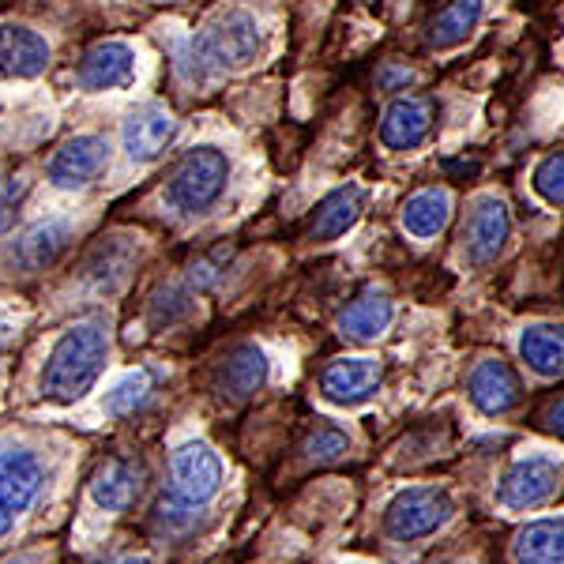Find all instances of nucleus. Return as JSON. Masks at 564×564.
<instances>
[{
  "label": "nucleus",
  "instance_id": "19",
  "mask_svg": "<svg viewBox=\"0 0 564 564\" xmlns=\"http://www.w3.org/2000/svg\"><path fill=\"white\" fill-rule=\"evenodd\" d=\"M391 321H395V305H391V297L384 294V290L369 286V290H361L347 308H343L339 332L347 335L350 343H377L380 335L391 327Z\"/></svg>",
  "mask_w": 564,
  "mask_h": 564
},
{
  "label": "nucleus",
  "instance_id": "1",
  "mask_svg": "<svg viewBox=\"0 0 564 564\" xmlns=\"http://www.w3.org/2000/svg\"><path fill=\"white\" fill-rule=\"evenodd\" d=\"M263 53V26L245 8L215 15L204 31H196L177 50V72L188 84H207L215 76H234L260 61Z\"/></svg>",
  "mask_w": 564,
  "mask_h": 564
},
{
  "label": "nucleus",
  "instance_id": "36",
  "mask_svg": "<svg viewBox=\"0 0 564 564\" xmlns=\"http://www.w3.org/2000/svg\"><path fill=\"white\" fill-rule=\"evenodd\" d=\"M0 339H4V332H0Z\"/></svg>",
  "mask_w": 564,
  "mask_h": 564
},
{
  "label": "nucleus",
  "instance_id": "17",
  "mask_svg": "<svg viewBox=\"0 0 564 564\" xmlns=\"http://www.w3.org/2000/svg\"><path fill=\"white\" fill-rule=\"evenodd\" d=\"M361 204H366L361 185L332 188V193H327L321 204L313 207V215H308L305 238L324 245V241H335V238H343V234H350L354 226H358V218H361Z\"/></svg>",
  "mask_w": 564,
  "mask_h": 564
},
{
  "label": "nucleus",
  "instance_id": "18",
  "mask_svg": "<svg viewBox=\"0 0 564 564\" xmlns=\"http://www.w3.org/2000/svg\"><path fill=\"white\" fill-rule=\"evenodd\" d=\"M42 481H45V470L34 452L0 444V500H4L8 508H15V512L31 508Z\"/></svg>",
  "mask_w": 564,
  "mask_h": 564
},
{
  "label": "nucleus",
  "instance_id": "23",
  "mask_svg": "<svg viewBox=\"0 0 564 564\" xmlns=\"http://www.w3.org/2000/svg\"><path fill=\"white\" fill-rule=\"evenodd\" d=\"M399 218H403V230L411 234V238L417 241H430L436 238V234L448 226L452 218V193L448 188H417L414 196H406L403 212H399Z\"/></svg>",
  "mask_w": 564,
  "mask_h": 564
},
{
  "label": "nucleus",
  "instance_id": "2",
  "mask_svg": "<svg viewBox=\"0 0 564 564\" xmlns=\"http://www.w3.org/2000/svg\"><path fill=\"white\" fill-rule=\"evenodd\" d=\"M109 358V335L102 324H76L53 343L42 369V395L50 403H76L84 399L95 380L102 377Z\"/></svg>",
  "mask_w": 564,
  "mask_h": 564
},
{
  "label": "nucleus",
  "instance_id": "22",
  "mask_svg": "<svg viewBox=\"0 0 564 564\" xmlns=\"http://www.w3.org/2000/svg\"><path fill=\"white\" fill-rule=\"evenodd\" d=\"M516 564H564V516L531 520L512 542Z\"/></svg>",
  "mask_w": 564,
  "mask_h": 564
},
{
  "label": "nucleus",
  "instance_id": "34",
  "mask_svg": "<svg viewBox=\"0 0 564 564\" xmlns=\"http://www.w3.org/2000/svg\"><path fill=\"white\" fill-rule=\"evenodd\" d=\"M15 516H20V512H15V508H8L4 500H0V534H8V527H12Z\"/></svg>",
  "mask_w": 564,
  "mask_h": 564
},
{
  "label": "nucleus",
  "instance_id": "21",
  "mask_svg": "<svg viewBox=\"0 0 564 564\" xmlns=\"http://www.w3.org/2000/svg\"><path fill=\"white\" fill-rule=\"evenodd\" d=\"M520 358L542 380L564 377V324H527L520 332Z\"/></svg>",
  "mask_w": 564,
  "mask_h": 564
},
{
  "label": "nucleus",
  "instance_id": "14",
  "mask_svg": "<svg viewBox=\"0 0 564 564\" xmlns=\"http://www.w3.org/2000/svg\"><path fill=\"white\" fill-rule=\"evenodd\" d=\"M135 79V50L129 42H98L84 53L76 68V84L84 90H117Z\"/></svg>",
  "mask_w": 564,
  "mask_h": 564
},
{
  "label": "nucleus",
  "instance_id": "12",
  "mask_svg": "<svg viewBox=\"0 0 564 564\" xmlns=\"http://www.w3.org/2000/svg\"><path fill=\"white\" fill-rule=\"evenodd\" d=\"M174 486L193 505H207L223 489V459L212 444L188 441L174 452Z\"/></svg>",
  "mask_w": 564,
  "mask_h": 564
},
{
  "label": "nucleus",
  "instance_id": "10",
  "mask_svg": "<svg viewBox=\"0 0 564 564\" xmlns=\"http://www.w3.org/2000/svg\"><path fill=\"white\" fill-rule=\"evenodd\" d=\"M174 140H177V121H174V113L159 102L135 106L121 124V143H124V151H129L132 162L162 159Z\"/></svg>",
  "mask_w": 564,
  "mask_h": 564
},
{
  "label": "nucleus",
  "instance_id": "7",
  "mask_svg": "<svg viewBox=\"0 0 564 564\" xmlns=\"http://www.w3.org/2000/svg\"><path fill=\"white\" fill-rule=\"evenodd\" d=\"M441 106L430 95H399L380 113V143L388 151H417L436 129Z\"/></svg>",
  "mask_w": 564,
  "mask_h": 564
},
{
  "label": "nucleus",
  "instance_id": "33",
  "mask_svg": "<svg viewBox=\"0 0 564 564\" xmlns=\"http://www.w3.org/2000/svg\"><path fill=\"white\" fill-rule=\"evenodd\" d=\"M539 425H542L545 433L557 436V441H564V395L545 403V411L539 414Z\"/></svg>",
  "mask_w": 564,
  "mask_h": 564
},
{
  "label": "nucleus",
  "instance_id": "31",
  "mask_svg": "<svg viewBox=\"0 0 564 564\" xmlns=\"http://www.w3.org/2000/svg\"><path fill=\"white\" fill-rule=\"evenodd\" d=\"M23 196H26V181L0 177V234L15 226V215H20V207H23Z\"/></svg>",
  "mask_w": 564,
  "mask_h": 564
},
{
  "label": "nucleus",
  "instance_id": "13",
  "mask_svg": "<svg viewBox=\"0 0 564 564\" xmlns=\"http://www.w3.org/2000/svg\"><path fill=\"white\" fill-rule=\"evenodd\" d=\"M268 377H271V361H268V354H263V347L241 343V347H234L223 358V366H218L215 391L226 403H245V399H252L268 384Z\"/></svg>",
  "mask_w": 564,
  "mask_h": 564
},
{
  "label": "nucleus",
  "instance_id": "5",
  "mask_svg": "<svg viewBox=\"0 0 564 564\" xmlns=\"http://www.w3.org/2000/svg\"><path fill=\"white\" fill-rule=\"evenodd\" d=\"M564 459L545 456V452H527L508 463V470L497 481V500L508 512H531L545 505L561 489Z\"/></svg>",
  "mask_w": 564,
  "mask_h": 564
},
{
  "label": "nucleus",
  "instance_id": "9",
  "mask_svg": "<svg viewBox=\"0 0 564 564\" xmlns=\"http://www.w3.org/2000/svg\"><path fill=\"white\" fill-rule=\"evenodd\" d=\"M109 166V140L98 132H79L72 140L61 143L53 151L50 166H45V177L53 181L57 188H84L90 185L102 170Z\"/></svg>",
  "mask_w": 564,
  "mask_h": 564
},
{
  "label": "nucleus",
  "instance_id": "8",
  "mask_svg": "<svg viewBox=\"0 0 564 564\" xmlns=\"http://www.w3.org/2000/svg\"><path fill=\"white\" fill-rule=\"evenodd\" d=\"M380 384H384V361L380 358H339L321 372V395L332 406L354 411L366 406L369 399H377Z\"/></svg>",
  "mask_w": 564,
  "mask_h": 564
},
{
  "label": "nucleus",
  "instance_id": "16",
  "mask_svg": "<svg viewBox=\"0 0 564 564\" xmlns=\"http://www.w3.org/2000/svg\"><path fill=\"white\" fill-rule=\"evenodd\" d=\"M53 61L50 42L31 26L0 23V76L8 79H39Z\"/></svg>",
  "mask_w": 564,
  "mask_h": 564
},
{
  "label": "nucleus",
  "instance_id": "32",
  "mask_svg": "<svg viewBox=\"0 0 564 564\" xmlns=\"http://www.w3.org/2000/svg\"><path fill=\"white\" fill-rule=\"evenodd\" d=\"M377 84H380V90H403L414 84V72L403 65H384L377 72Z\"/></svg>",
  "mask_w": 564,
  "mask_h": 564
},
{
  "label": "nucleus",
  "instance_id": "6",
  "mask_svg": "<svg viewBox=\"0 0 564 564\" xmlns=\"http://www.w3.org/2000/svg\"><path fill=\"white\" fill-rule=\"evenodd\" d=\"M508 241H512V212L500 196H478L470 207L467 223H463V260L470 268H489L505 257Z\"/></svg>",
  "mask_w": 564,
  "mask_h": 564
},
{
  "label": "nucleus",
  "instance_id": "20",
  "mask_svg": "<svg viewBox=\"0 0 564 564\" xmlns=\"http://www.w3.org/2000/svg\"><path fill=\"white\" fill-rule=\"evenodd\" d=\"M68 241H72L68 218H45V223L31 226V230L23 234L12 257L23 271H45L50 263H57L61 252L68 249Z\"/></svg>",
  "mask_w": 564,
  "mask_h": 564
},
{
  "label": "nucleus",
  "instance_id": "11",
  "mask_svg": "<svg viewBox=\"0 0 564 564\" xmlns=\"http://www.w3.org/2000/svg\"><path fill=\"white\" fill-rule=\"evenodd\" d=\"M467 395L475 403V411H481L486 417H505L520 406L523 399V384L520 372L508 366L505 358H486L478 361L475 372L467 377Z\"/></svg>",
  "mask_w": 564,
  "mask_h": 564
},
{
  "label": "nucleus",
  "instance_id": "30",
  "mask_svg": "<svg viewBox=\"0 0 564 564\" xmlns=\"http://www.w3.org/2000/svg\"><path fill=\"white\" fill-rule=\"evenodd\" d=\"M350 452V436L339 425H316L313 433L305 436V456L316 463H335Z\"/></svg>",
  "mask_w": 564,
  "mask_h": 564
},
{
  "label": "nucleus",
  "instance_id": "35",
  "mask_svg": "<svg viewBox=\"0 0 564 564\" xmlns=\"http://www.w3.org/2000/svg\"><path fill=\"white\" fill-rule=\"evenodd\" d=\"M109 564H151L148 557H135V553H129V557H117V561H109Z\"/></svg>",
  "mask_w": 564,
  "mask_h": 564
},
{
  "label": "nucleus",
  "instance_id": "27",
  "mask_svg": "<svg viewBox=\"0 0 564 564\" xmlns=\"http://www.w3.org/2000/svg\"><path fill=\"white\" fill-rule=\"evenodd\" d=\"M154 523L166 534H188L199 523V505H193V500L181 497L174 489V494L159 497V505H154Z\"/></svg>",
  "mask_w": 564,
  "mask_h": 564
},
{
  "label": "nucleus",
  "instance_id": "26",
  "mask_svg": "<svg viewBox=\"0 0 564 564\" xmlns=\"http://www.w3.org/2000/svg\"><path fill=\"white\" fill-rule=\"evenodd\" d=\"M151 391H154V377H151V372L148 369H132V372H124V377L106 391V403L102 406L113 417H129V414L140 411V406H148Z\"/></svg>",
  "mask_w": 564,
  "mask_h": 564
},
{
  "label": "nucleus",
  "instance_id": "25",
  "mask_svg": "<svg viewBox=\"0 0 564 564\" xmlns=\"http://www.w3.org/2000/svg\"><path fill=\"white\" fill-rule=\"evenodd\" d=\"M135 260H140V249L124 245V238H113V241L98 245L95 257L87 260V279L95 282L98 290H117L124 279H129Z\"/></svg>",
  "mask_w": 564,
  "mask_h": 564
},
{
  "label": "nucleus",
  "instance_id": "29",
  "mask_svg": "<svg viewBox=\"0 0 564 564\" xmlns=\"http://www.w3.org/2000/svg\"><path fill=\"white\" fill-rule=\"evenodd\" d=\"M531 188L542 204L550 207H564V151H553L534 166L531 174Z\"/></svg>",
  "mask_w": 564,
  "mask_h": 564
},
{
  "label": "nucleus",
  "instance_id": "3",
  "mask_svg": "<svg viewBox=\"0 0 564 564\" xmlns=\"http://www.w3.org/2000/svg\"><path fill=\"white\" fill-rule=\"evenodd\" d=\"M226 185H230V159H226V151H218L215 143H199V148L185 151V159L170 174L166 204L177 215H207L223 199Z\"/></svg>",
  "mask_w": 564,
  "mask_h": 564
},
{
  "label": "nucleus",
  "instance_id": "4",
  "mask_svg": "<svg viewBox=\"0 0 564 564\" xmlns=\"http://www.w3.org/2000/svg\"><path fill=\"white\" fill-rule=\"evenodd\" d=\"M456 516V500L444 486H406L388 500L384 534L391 542H417L444 531Z\"/></svg>",
  "mask_w": 564,
  "mask_h": 564
},
{
  "label": "nucleus",
  "instance_id": "28",
  "mask_svg": "<svg viewBox=\"0 0 564 564\" xmlns=\"http://www.w3.org/2000/svg\"><path fill=\"white\" fill-rule=\"evenodd\" d=\"M193 297H196V290L188 286H166V290H159V294L151 297V324L154 327H170V324H177V321H185L188 313H193Z\"/></svg>",
  "mask_w": 564,
  "mask_h": 564
},
{
  "label": "nucleus",
  "instance_id": "24",
  "mask_svg": "<svg viewBox=\"0 0 564 564\" xmlns=\"http://www.w3.org/2000/svg\"><path fill=\"white\" fill-rule=\"evenodd\" d=\"M481 15H486V0H448V4L430 20L425 42H430V50H441V53L456 50V45H463L470 34H475Z\"/></svg>",
  "mask_w": 564,
  "mask_h": 564
},
{
  "label": "nucleus",
  "instance_id": "15",
  "mask_svg": "<svg viewBox=\"0 0 564 564\" xmlns=\"http://www.w3.org/2000/svg\"><path fill=\"white\" fill-rule=\"evenodd\" d=\"M143 481H148V470H143L140 459L109 456L90 478V497L106 512H124L143 497Z\"/></svg>",
  "mask_w": 564,
  "mask_h": 564
}]
</instances>
